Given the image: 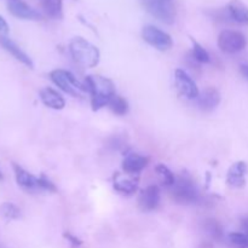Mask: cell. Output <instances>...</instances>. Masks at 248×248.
<instances>
[{"mask_svg":"<svg viewBox=\"0 0 248 248\" xmlns=\"http://www.w3.org/2000/svg\"><path fill=\"white\" fill-rule=\"evenodd\" d=\"M87 93L91 96V106L94 111L108 106L110 99L115 96V86L113 81L101 75H89L85 78Z\"/></svg>","mask_w":248,"mask_h":248,"instance_id":"1","label":"cell"},{"mask_svg":"<svg viewBox=\"0 0 248 248\" xmlns=\"http://www.w3.org/2000/svg\"><path fill=\"white\" fill-rule=\"evenodd\" d=\"M241 73L244 74V77L248 79V65L246 64H242L241 65Z\"/></svg>","mask_w":248,"mask_h":248,"instance_id":"30","label":"cell"},{"mask_svg":"<svg viewBox=\"0 0 248 248\" xmlns=\"http://www.w3.org/2000/svg\"><path fill=\"white\" fill-rule=\"evenodd\" d=\"M247 45V39L241 31H223L218 36V46L225 53H237L244 50Z\"/></svg>","mask_w":248,"mask_h":248,"instance_id":"7","label":"cell"},{"mask_svg":"<svg viewBox=\"0 0 248 248\" xmlns=\"http://www.w3.org/2000/svg\"><path fill=\"white\" fill-rule=\"evenodd\" d=\"M64 237H65V239L69 240L70 242H72L73 246H77L78 247V246H80V245H81V241H80V240L78 239L77 236H73L72 234H69V232H65Z\"/></svg>","mask_w":248,"mask_h":248,"instance_id":"27","label":"cell"},{"mask_svg":"<svg viewBox=\"0 0 248 248\" xmlns=\"http://www.w3.org/2000/svg\"><path fill=\"white\" fill-rule=\"evenodd\" d=\"M229 240L239 247H248V236L245 232H232Z\"/></svg>","mask_w":248,"mask_h":248,"instance_id":"25","label":"cell"},{"mask_svg":"<svg viewBox=\"0 0 248 248\" xmlns=\"http://www.w3.org/2000/svg\"><path fill=\"white\" fill-rule=\"evenodd\" d=\"M142 6L152 16L166 24H172L176 18V9L169 0H140Z\"/></svg>","mask_w":248,"mask_h":248,"instance_id":"5","label":"cell"},{"mask_svg":"<svg viewBox=\"0 0 248 248\" xmlns=\"http://www.w3.org/2000/svg\"><path fill=\"white\" fill-rule=\"evenodd\" d=\"M169 1H172V0H169Z\"/></svg>","mask_w":248,"mask_h":248,"instance_id":"32","label":"cell"},{"mask_svg":"<svg viewBox=\"0 0 248 248\" xmlns=\"http://www.w3.org/2000/svg\"><path fill=\"white\" fill-rule=\"evenodd\" d=\"M0 46H1L4 50H6L12 57H15L17 61H19L22 64L27 65L28 68L34 67L33 61L31 60V57H29L24 51H22L16 43H14L11 39L5 36L4 34H0Z\"/></svg>","mask_w":248,"mask_h":248,"instance_id":"11","label":"cell"},{"mask_svg":"<svg viewBox=\"0 0 248 248\" xmlns=\"http://www.w3.org/2000/svg\"><path fill=\"white\" fill-rule=\"evenodd\" d=\"M225 10L230 21L248 26V6L241 0H230Z\"/></svg>","mask_w":248,"mask_h":248,"instance_id":"14","label":"cell"},{"mask_svg":"<svg viewBox=\"0 0 248 248\" xmlns=\"http://www.w3.org/2000/svg\"><path fill=\"white\" fill-rule=\"evenodd\" d=\"M2 179V173H1V171H0V181H1Z\"/></svg>","mask_w":248,"mask_h":248,"instance_id":"31","label":"cell"},{"mask_svg":"<svg viewBox=\"0 0 248 248\" xmlns=\"http://www.w3.org/2000/svg\"><path fill=\"white\" fill-rule=\"evenodd\" d=\"M69 51L74 62L84 68L96 67L101 58L98 48L81 36L72 39L69 44Z\"/></svg>","mask_w":248,"mask_h":248,"instance_id":"2","label":"cell"},{"mask_svg":"<svg viewBox=\"0 0 248 248\" xmlns=\"http://www.w3.org/2000/svg\"><path fill=\"white\" fill-rule=\"evenodd\" d=\"M191 43H193V51H191V52H193V57L200 63L210 62V55H208L207 51L205 50V47H203L202 45H200L198 41L194 40L193 38H191Z\"/></svg>","mask_w":248,"mask_h":248,"instance_id":"23","label":"cell"},{"mask_svg":"<svg viewBox=\"0 0 248 248\" xmlns=\"http://www.w3.org/2000/svg\"><path fill=\"white\" fill-rule=\"evenodd\" d=\"M41 6L48 17L53 19H61L63 17L62 0H40Z\"/></svg>","mask_w":248,"mask_h":248,"instance_id":"18","label":"cell"},{"mask_svg":"<svg viewBox=\"0 0 248 248\" xmlns=\"http://www.w3.org/2000/svg\"><path fill=\"white\" fill-rule=\"evenodd\" d=\"M155 171H156V173L159 174V177L161 178L162 183H164L165 186H170V188L173 186L174 182H176V177H174V174L172 173V171L166 166V165L164 164L156 165Z\"/></svg>","mask_w":248,"mask_h":248,"instance_id":"21","label":"cell"},{"mask_svg":"<svg viewBox=\"0 0 248 248\" xmlns=\"http://www.w3.org/2000/svg\"><path fill=\"white\" fill-rule=\"evenodd\" d=\"M142 38L145 43L159 51H167L173 45V40L170 34L152 24L143 27Z\"/></svg>","mask_w":248,"mask_h":248,"instance_id":"6","label":"cell"},{"mask_svg":"<svg viewBox=\"0 0 248 248\" xmlns=\"http://www.w3.org/2000/svg\"><path fill=\"white\" fill-rule=\"evenodd\" d=\"M7 7H9V11L14 16L18 17V18L34 19V21L43 18L40 12H38L35 9L29 6L24 0H9L7 1Z\"/></svg>","mask_w":248,"mask_h":248,"instance_id":"10","label":"cell"},{"mask_svg":"<svg viewBox=\"0 0 248 248\" xmlns=\"http://www.w3.org/2000/svg\"><path fill=\"white\" fill-rule=\"evenodd\" d=\"M205 229L207 230V232L213 237V239L219 240L220 237L223 236V229L217 220H215V219L206 220Z\"/></svg>","mask_w":248,"mask_h":248,"instance_id":"24","label":"cell"},{"mask_svg":"<svg viewBox=\"0 0 248 248\" xmlns=\"http://www.w3.org/2000/svg\"><path fill=\"white\" fill-rule=\"evenodd\" d=\"M198 106L202 111H212L218 107L220 102V94L217 89L215 87H207L202 91V93L199 94Z\"/></svg>","mask_w":248,"mask_h":248,"instance_id":"12","label":"cell"},{"mask_svg":"<svg viewBox=\"0 0 248 248\" xmlns=\"http://www.w3.org/2000/svg\"><path fill=\"white\" fill-rule=\"evenodd\" d=\"M38 188L43 189V190L52 191V193H55V191L57 190L55 186V184H53L52 182L47 178V177L44 176V174H41V176L38 178Z\"/></svg>","mask_w":248,"mask_h":248,"instance_id":"26","label":"cell"},{"mask_svg":"<svg viewBox=\"0 0 248 248\" xmlns=\"http://www.w3.org/2000/svg\"><path fill=\"white\" fill-rule=\"evenodd\" d=\"M149 164V159L144 155L131 153L125 156L123 161V170L128 174H138Z\"/></svg>","mask_w":248,"mask_h":248,"instance_id":"13","label":"cell"},{"mask_svg":"<svg viewBox=\"0 0 248 248\" xmlns=\"http://www.w3.org/2000/svg\"><path fill=\"white\" fill-rule=\"evenodd\" d=\"M114 189L121 194L131 195L137 190V183L133 179L123 178L120 176H116L114 179Z\"/></svg>","mask_w":248,"mask_h":248,"instance_id":"19","label":"cell"},{"mask_svg":"<svg viewBox=\"0 0 248 248\" xmlns=\"http://www.w3.org/2000/svg\"><path fill=\"white\" fill-rule=\"evenodd\" d=\"M40 99L46 107L55 110H61L65 107V101L56 90L51 89V87H45L40 91Z\"/></svg>","mask_w":248,"mask_h":248,"instance_id":"16","label":"cell"},{"mask_svg":"<svg viewBox=\"0 0 248 248\" xmlns=\"http://www.w3.org/2000/svg\"><path fill=\"white\" fill-rule=\"evenodd\" d=\"M174 82L178 89L179 93L188 99H196L200 94L199 87L196 86L195 81L191 79L190 75L183 69H176L174 72Z\"/></svg>","mask_w":248,"mask_h":248,"instance_id":"8","label":"cell"},{"mask_svg":"<svg viewBox=\"0 0 248 248\" xmlns=\"http://www.w3.org/2000/svg\"><path fill=\"white\" fill-rule=\"evenodd\" d=\"M161 194H160L159 186H149L142 190L138 196V206L143 212H150L156 210L160 203Z\"/></svg>","mask_w":248,"mask_h":248,"instance_id":"9","label":"cell"},{"mask_svg":"<svg viewBox=\"0 0 248 248\" xmlns=\"http://www.w3.org/2000/svg\"><path fill=\"white\" fill-rule=\"evenodd\" d=\"M171 195L177 202L184 205L195 203L200 199L198 188L188 174H181L176 178V182L171 186Z\"/></svg>","mask_w":248,"mask_h":248,"instance_id":"3","label":"cell"},{"mask_svg":"<svg viewBox=\"0 0 248 248\" xmlns=\"http://www.w3.org/2000/svg\"><path fill=\"white\" fill-rule=\"evenodd\" d=\"M12 166H14L15 177H16V181L19 186L27 189V190H28V189L29 190H33V189L38 188V178H36V177H34L33 174L29 173L28 171L22 169V167L18 166L17 164H14Z\"/></svg>","mask_w":248,"mask_h":248,"instance_id":"17","label":"cell"},{"mask_svg":"<svg viewBox=\"0 0 248 248\" xmlns=\"http://www.w3.org/2000/svg\"><path fill=\"white\" fill-rule=\"evenodd\" d=\"M0 33L4 34V35L6 33H9V24H7V22L1 16H0Z\"/></svg>","mask_w":248,"mask_h":248,"instance_id":"28","label":"cell"},{"mask_svg":"<svg viewBox=\"0 0 248 248\" xmlns=\"http://www.w3.org/2000/svg\"><path fill=\"white\" fill-rule=\"evenodd\" d=\"M242 228H244L245 234L248 236V217L245 218V219H242Z\"/></svg>","mask_w":248,"mask_h":248,"instance_id":"29","label":"cell"},{"mask_svg":"<svg viewBox=\"0 0 248 248\" xmlns=\"http://www.w3.org/2000/svg\"><path fill=\"white\" fill-rule=\"evenodd\" d=\"M0 215L6 219H17L21 217V211L15 203L4 202L0 206Z\"/></svg>","mask_w":248,"mask_h":248,"instance_id":"22","label":"cell"},{"mask_svg":"<svg viewBox=\"0 0 248 248\" xmlns=\"http://www.w3.org/2000/svg\"><path fill=\"white\" fill-rule=\"evenodd\" d=\"M108 107L111 109V111H113L114 114H116V115H125V114L128 113L127 101H126L124 97L118 96V94H115V96L110 99Z\"/></svg>","mask_w":248,"mask_h":248,"instance_id":"20","label":"cell"},{"mask_svg":"<svg viewBox=\"0 0 248 248\" xmlns=\"http://www.w3.org/2000/svg\"><path fill=\"white\" fill-rule=\"evenodd\" d=\"M50 79L55 85H57L63 92L70 94L73 97H82V94L87 93V89L85 84H81L74 75L68 70L55 69L50 73Z\"/></svg>","mask_w":248,"mask_h":248,"instance_id":"4","label":"cell"},{"mask_svg":"<svg viewBox=\"0 0 248 248\" xmlns=\"http://www.w3.org/2000/svg\"><path fill=\"white\" fill-rule=\"evenodd\" d=\"M247 164L244 161L235 162L229 169L227 176V182L229 186L234 188H244L246 184V173H247Z\"/></svg>","mask_w":248,"mask_h":248,"instance_id":"15","label":"cell"}]
</instances>
